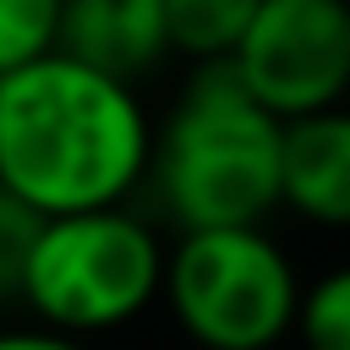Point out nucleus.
Segmentation results:
<instances>
[{
  "mask_svg": "<svg viewBox=\"0 0 350 350\" xmlns=\"http://www.w3.org/2000/svg\"><path fill=\"white\" fill-rule=\"evenodd\" d=\"M241 88L279 120L339 109L350 88V5L345 0H257L230 49Z\"/></svg>",
  "mask_w": 350,
  "mask_h": 350,
  "instance_id": "5",
  "label": "nucleus"
},
{
  "mask_svg": "<svg viewBox=\"0 0 350 350\" xmlns=\"http://www.w3.org/2000/svg\"><path fill=\"white\" fill-rule=\"evenodd\" d=\"M153 120L131 82L49 49L0 77V191L33 213L115 208L148 180Z\"/></svg>",
  "mask_w": 350,
  "mask_h": 350,
  "instance_id": "1",
  "label": "nucleus"
},
{
  "mask_svg": "<svg viewBox=\"0 0 350 350\" xmlns=\"http://www.w3.org/2000/svg\"><path fill=\"white\" fill-rule=\"evenodd\" d=\"M0 350H88V345L55 328H0Z\"/></svg>",
  "mask_w": 350,
  "mask_h": 350,
  "instance_id": "12",
  "label": "nucleus"
},
{
  "mask_svg": "<svg viewBox=\"0 0 350 350\" xmlns=\"http://www.w3.org/2000/svg\"><path fill=\"white\" fill-rule=\"evenodd\" d=\"M159 295L202 350H273L290 334L301 279L262 224L180 230Z\"/></svg>",
  "mask_w": 350,
  "mask_h": 350,
  "instance_id": "4",
  "label": "nucleus"
},
{
  "mask_svg": "<svg viewBox=\"0 0 350 350\" xmlns=\"http://www.w3.org/2000/svg\"><path fill=\"white\" fill-rule=\"evenodd\" d=\"M290 334L306 350H350V273L345 268H328L317 284L301 290Z\"/></svg>",
  "mask_w": 350,
  "mask_h": 350,
  "instance_id": "9",
  "label": "nucleus"
},
{
  "mask_svg": "<svg viewBox=\"0 0 350 350\" xmlns=\"http://www.w3.org/2000/svg\"><path fill=\"white\" fill-rule=\"evenodd\" d=\"M257 0H164V33L170 49L186 60H230L235 38L246 33Z\"/></svg>",
  "mask_w": 350,
  "mask_h": 350,
  "instance_id": "8",
  "label": "nucleus"
},
{
  "mask_svg": "<svg viewBox=\"0 0 350 350\" xmlns=\"http://www.w3.org/2000/svg\"><path fill=\"white\" fill-rule=\"evenodd\" d=\"M159 279H164L159 230L137 219L126 202H115L44 219L16 301H27L44 328L82 339L142 317L159 301Z\"/></svg>",
  "mask_w": 350,
  "mask_h": 350,
  "instance_id": "3",
  "label": "nucleus"
},
{
  "mask_svg": "<svg viewBox=\"0 0 350 350\" xmlns=\"http://www.w3.org/2000/svg\"><path fill=\"white\" fill-rule=\"evenodd\" d=\"M38 224H44V213H33L11 191H0V295H16L22 290V268H27V252H33Z\"/></svg>",
  "mask_w": 350,
  "mask_h": 350,
  "instance_id": "11",
  "label": "nucleus"
},
{
  "mask_svg": "<svg viewBox=\"0 0 350 350\" xmlns=\"http://www.w3.org/2000/svg\"><path fill=\"white\" fill-rule=\"evenodd\" d=\"M148 175L180 230L262 224L279 208V115L241 88L230 60H202L153 126Z\"/></svg>",
  "mask_w": 350,
  "mask_h": 350,
  "instance_id": "2",
  "label": "nucleus"
},
{
  "mask_svg": "<svg viewBox=\"0 0 350 350\" xmlns=\"http://www.w3.org/2000/svg\"><path fill=\"white\" fill-rule=\"evenodd\" d=\"M55 49H66L93 71L137 82L170 55L164 0H60Z\"/></svg>",
  "mask_w": 350,
  "mask_h": 350,
  "instance_id": "7",
  "label": "nucleus"
},
{
  "mask_svg": "<svg viewBox=\"0 0 350 350\" xmlns=\"http://www.w3.org/2000/svg\"><path fill=\"white\" fill-rule=\"evenodd\" d=\"M279 202L323 230L350 224V115L345 109L279 120Z\"/></svg>",
  "mask_w": 350,
  "mask_h": 350,
  "instance_id": "6",
  "label": "nucleus"
},
{
  "mask_svg": "<svg viewBox=\"0 0 350 350\" xmlns=\"http://www.w3.org/2000/svg\"><path fill=\"white\" fill-rule=\"evenodd\" d=\"M60 27V0H0V77L49 55Z\"/></svg>",
  "mask_w": 350,
  "mask_h": 350,
  "instance_id": "10",
  "label": "nucleus"
}]
</instances>
